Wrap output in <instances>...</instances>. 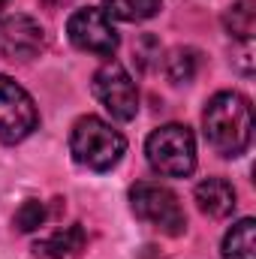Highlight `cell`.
<instances>
[{"label":"cell","instance_id":"1","mask_svg":"<svg viewBox=\"0 0 256 259\" xmlns=\"http://www.w3.org/2000/svg\"><path fill=\"white\" fill-rule=\"evenodd\" d=\"M202 130L208 145L220 157H241L253 139V109L238 91H220L202 112Z\"/></svg>","mask_w":256,"mask_h":259},{"label":"cell","instance_id":"2","mask_svg":"<svg viewBox=\"0 0 256 259\" xmlns=\"http://www.w3.org/2000/svg\"><path fill=\"white\" fill-rule=\"evenodd\" d=\"M69 154L78 166L91 172H109L127 154V139L121 130L106 124L97 115H84L72 124L69 133Z\"/></svg>","mask_w":256,"mask_h":259},{"label":"cell","instance_id":"3","mask_svg":"<svg viewBox=\"0 0 256 259\" xmlns=\"http://www.w3.org/2000/svg\"><path fill=\"white\" fill-rule=\"evenodd\" d=\"M148 166L163 178H187L196 169V139L184 124H163L145 142Z\"/></svg>","mask_w":256,"mask_h":259},{"label":"cell","instance_id":"4","mask_svg":"<svg viewBox=\"0 0 256 259\" xmlns=\"http://www.w3.org/2000/svg\"><path fill=\"white\" fill-rule=\"evenodd\" d=\"M130 208L139 220L151 223L154 229H160L166 235H181L187 229V217H184L178 196L163 184H154V181L133 184L130 187Z\"/></svg>","mask_w":256,"mask_h":259},{"label":"cell","instance_id":"5","mask_svg":"<svg viewBox=\"0 0 256 259\" xmlns=\"http://www.w3.org/2000/svg\"><path fill=\"white\" fill-rule=\"evenodd\" d=\"M94 97L115 121H133L139 115V88L118 61H106L94 72Z\"/></svg>","mask_w":256,"mask_h":259},{"label":"cell","instance_id":"6","mask_svg":"<svg viewBox=\"0 0 256 259\" xmlns=\"http://www.w3.org/2000/svg\"><path fill=\"white\" fill-rule=\"evenodd\" d=\"M36 127H39V112L33 97L9 75H0V142L18 145Z\"/></svg>","mask_w":256,"mask_h":259},{"label":"cell","instance_id":"7","mask_svg":"<svg viewBox=\"0 0 256 259\" xmlns=\"http://www.w3.org/2000/svg\"><path fill=\"white\" fill-rule=\"evenodd\" d=\"M66 36L78 52H88L97 58H112L118 52V42H121L112 18L97 6L75 9L66 21Z\"/></svg>","mask_w":256,"mask_h":259},{"label":"cell","instance_id":"8","mask_svg":"<svg viewBox=\"0 0 256 259\" xmlns=\"http://www.w3.org/2000/svg\"><path fill=\"white\" fill-rule=\"evenodd\" d=\"M46 49V30L36 18L15 12L0 18V55L9 61H30Z\"/></svg>","mask_w":256,"mask_h":259},{"label":"cell","instance_id":"9","mask_svg":"<svg viewBox=\"0 0 256 259\" xmlns=\"http://www.w3.org/2000/svg\"><path fill=\"white\" fill-rule=\"evenodd\" d=\"M193 199H196L199 211L208 214V217H214V220L229 217L235 211V205H238L235 202V187L229 181H223V178H205L202 184H196Z\"/></svg>","mask_w":256,"mask_h":259},{"label":"cell","instance_id":"10","mask_svg":"<svg viewBox=\"0 0 256 259\" xmlns=\"http://www.w3.org/2000/svg\"><path fill=\"white\" fill-rule=\"evenodd\" d=\"M88 244V235L78 223L72 226H64V229H55L52 235L39 238L33 244V253L39 259H72L75 253H81Z\"/></svg>","mask_w":256,"mask_h":259},{"label":"cell","instance_id":"11","mask_svg":"<svg viewBox=\"0 0 256 259\" xmlns=\"http://www.w3.org/2000/svg\"><path fill=\"white\" fill-rule=\"evenodd\" d=\"M256 223L253 217L238 220L226 235H223V259H256Z\"/></svg>","mask_w":256,"mask_h":259},{"label":"cell","instance_id":"12","mask_svg":"<svg viewBox=\"0 0 256 259\" xmlns=\"http://www.w3.org/2000/svg\"><path fill=\"white\" fill-rule=\"evenodd\" d=\"M223 27L229 36L241 39V42H250L256 33V3L253 0H238L226 9L223 15Z\"/></svg>","mask_w":256,"mask_h":259},{"label":"cell","instance_id":"13","mask_svg":"<svg viewBox=\"0 0 256 259\" xmlns=\"http://www.w3.org/2000/svg\"><path fill=\"white\" fill-rule=\"evenodd\" d=\"M103 12L118 21H145L154 18L163 6V0H103Z\"/></svg>","mask_w":256,"mask_h":259},{"label":"cell","instance_id":"14","mask_svg":"<svg viewBox=\"0 0 256 259\" xmlns=\"http://www.w3.org/2000/svg\"><path fill=\"white\" fill-rule=\"evenodd\" d=\"M196 69H199V52H196V49H175V52L169 55V61H166V75H169L175 84L193 81Z\"/></svg>","mask_w":256,"mask_h":259},{"label":"cell","instance_id":"15","mask_svg":"<svg viewBox=\"0 0 256 259\" xmlns=\"http://www.w3.org/2000/svg\"><path fill=\"white\" fill-rule=\"evenodd\" d=\"M46 217H49V214H46V205L36 202V199H27V202L15 211V220H12V223H15L18 232H36V229L46 223Z\"/></svg>","mask_w":256,"mask_h":259},{"label":"cell","instance_id":"16","mask_svg":"<svg viewBox=\"0 0 256 259\" xmlns=\"http://www.w3.org/2000/svg\"><path fill=\"white\" fill-rule=\"evenodd\" d=\"M160 42H157V36H151V33H145V36H139L136 39V46H133V55H136V61L142 69H154V66L160 64Z\"/></svg>","mask_w":256,"mask_h":259},{"label":"cell","instance_id":"17","mask_svg":"<svg viewBox=\"0 0 256 259\" xmlns=\"http://www.w3.org/2000/svg\"><path fill=\"white\" fill-rule=\"evenodd\" d=\"M46 6H64V3H69V0H42Z\"/></svg>","mask_w":256,"mask_h":259}]
</instances>
